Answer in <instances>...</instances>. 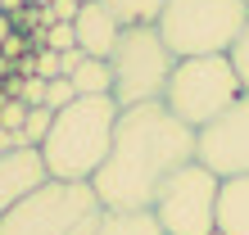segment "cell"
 Masks as SVG:
<instances>
[{
  "instance_id": "18",
  "label": "cell",
  "mask_w": 249,
  "mask_h": 235,
  "mask_svg": "<svg viewBox=\"0 0 249 235\" xmlns=\"http://www.w3.org/2000/svg\"><path fill=\"white\" fill-rule=\"evenodd\" d=\"M46 91H50V82L32 72V77H23V86H18V100H23L27 109H41V104H46Z\"/></svg>"
},
{
  "instance_id": "21",
  "label": "cell",
  "mask_w": 249,
  "mask_h": 235,
  "mask_svg": "<svg viewBox=\"0 0 249 235\" xmlns=\"http://www.w3.org/2000/svg\"><path fill=\"white\" fill-rule=\"evenodd\" d=\"M0 54H5L9 64H18L23 54H32V32H9V41L0 46Z\"/></svg>"
},
{
  "instance_id": "10",
  "label": "cell",
  "mask_w": 249,
  "mask_h": 235,
  "mask_svg": "<svg viewBox=\"0 0 249 235\" xmlns=\"http://www.w3.org/2000/svg\"><path fill=\"white\" fill-rule=\"evenodd\" d=\"M72 27H77V50L91 54V59H109L113 46H118V36H123V18L105 0H86L82 14L72 18Z\"/></svg>"
},
{
  "instance_id": "23",
  "label": "cell",
  "mask_w": 249,
  "mask_h": 235,
  "mask_svg": "<svg viewBox=\"0 0 249 235\" xmlns=\"http://www.w3.org/2000/svg\"><path fill=\"white\" fill-rule=\"evenodd\" d=\"M46 14H50V23H72L82 14V5L77 0H54V5H46Z\"/></svg>"
},
{
  "instance_id": "28",
  "label": "cell",
  "mask_w": 249,
  "mask_h": 235,
  "mask_svg": "<svg viewBox=\"0 0 249 235\" xmlns=\"http://www.w3.org/2000/svg\"><path fill=\"white\" fill-rule=\"evenodd\" d=\"M77 5H86V0H77Z\"/></svg>"
},
{
  "instance_id": "24",
  "label": "cell",
  "mask_w": 249,
  "mask_h": 235,
  "mask_svg": "<svg viewBox=\"0 0 249 235\" xmlns=\"http://www.w3.org/2000/svg\"><path fill=\"white\" fill-rule=\"evenodd\" d=\"M82 59H86L82 50H64V54H59V64H64V77H68V72H72V68L82 64Z\"/></svg>"
},
{
  "instance_id": "20",
  "label": "cell",
  "mask_w": 249,
  "mask_h": 235,
  "mask_svg": "<svg viewBox=\"0 0 249 235\" xmlns=\"http://www.w3.org/2000/svg\"><path fill=\"white\" fill-rule=\"evenodd\" d=\"M72 100H77L72 82H68V77H54V82H50V91H46V109L59 113V109H68V104H72Z\"/></svg>"
},
{
  "instance_id": "29",
  "label": "cell",
  "mask_w": 249,
  "mask_h": 235,
  "mask_svg": "<svg viewBox=\"0 0 249 235\" xmlns=\"http://www.w3.org/2000/svg\"><path fill=\"white\" fill-rule=\"evenodd\" d=\"M213 235H217V231H213Z\"/></svg>"
},
{
  "instance_id": "25",
  "label": "cell",
  "mask_w": 249,
  "mask_h": 235,
  "mask_svg": "<svg viewBox=\"0 0 249 235\" xmlns=\"http://www.w3.org/2000/svg\"><path fill=\"white\" fill-rule=\"evenodd\" d=\"M9 32H14V23H9V14L0 9V46H5V41H9Z\"/></svg>"
},
{
  "instance_id": "3",
  "label": "cell",
  "mask_w": 249,
  "mask_h": 235,
  "mask_svg": "<svg viewBox=\"0 0 249 235\" xmlns=\"http://www.w3.org/2000/svg\"><path fill=\"white\" fill-rule=\"evenodd\" d=\"M105 222L91 181H41L23 203L0 217V235H95Z\"/></svg>"
},
{
  "instance_id": "1",
  "label": "cell",
  "mask_w": 249,
  "mask_h": 235,
  "mask_svg": "<svg viewBox=\"0 0 249 235\" xmlns=\"http://www.w3.org/2000/svg\"><path fill=\"white\" fill-rule=\"evenodd\" d=\"M186 163H195V127L177 122L163 104H131L113 122L109 154L91 185L105 213H150Z\"/></svg>"
},
{
  "instance_id": "15",
  "label": "cell",
  "mask_w": 249,
  "mask_h": 235,
  "mask_svg": "<svg viewBox=\"0 0 249 235\" xmlns=\"http://www.w3.org/2000/svg\"><path fill=\"white\" fill-rule=\"evenodd\" d=\"M50 122H54V109H46V104L32 109V113H27V122H23V131H18L23 145H36V150H41V140L50 136Z\"/></svg>"
},
{
  "instance_id": "12",
  "label": "cell",
  "mask_w": 249,
  "mask_h": 235,
  "mask_svg": "<svg viewBox=\"0 0 249 235\" xmlns=\"http://www.w3.org/2000/svg\"><path fill=\"white\" fill-rule=\"evenodd\" d=\"M72 91L77 95H113V72H109V59H91L86 54L77 68L68 72Z\"/></svg>"
},
{
  "instance_id": "16",
  "label": "cell",
  "mask_w": 249,
  "mask_h": 235,
  "mask_svg": "<svg viewBox=\"0 0 249 235\" xmlns=\"http://www.w3.org/2000/svg\"><path fill=\"white\" fill-rule=\"evenodd\" d=\"M227 59H231V68H236V77H240L245 95H249V23H245V32L236 36V46L227 50Z\"/></svg>"
},
{
  "instance_id": "22",
  "label": "cell",
  "mask_w": 249,
  "mask_h": 235,
  "mask_svg": "<svg viewBox=\"0 0 249 235\" xmlns=\"http://www.w3.org/2000/svg\"><path fill=\"white\" fill-rule=\"evenodd\" d=\"M36 77H46V82L64 77V64H59V54H54V50H36Z\"/></svg>"
},
{
  "instance_id": "11",
  "label": "cell",
  "mask_w": 249,
  "mask_h": 235,
  "mask_svg": "<svg viewBox=\"0 0 249 235\" xmlns=\"http://www.w3.org/2000/svg\"><path fill=\"white\" fill-rule=\"evenodd\" d=\"M217 235H249V176H227L217 185Z\"/></svg>"
},
{
  "instance_id": "27",
  "label": "cell",
  "mask_w": 249,
  "mask_h": 235,
  "mask_svg": "<svg viewBox=\"0 0 249 235\" xmlns=\"http://www.w3.org/2000/svg\"><path fill=\"white\" fill-rule=\"evenodd\" d=\"M32 5H36V9H46V5H54V0H32Z\"/></svg>"
},
{
  "instance_id": "13",
  "label": "cell",
  "mask_w": 249,
  "mask_h": 235,
  "mask_svg": "<svg viewBox=\"0 0 249 235\" xmlns=\"http://www.w3.org/2000/svg\"><path fill=\"white\" fill-rule=\"evenodd\" d=\"M95 235H163L154 213H105Z\"/></svg>"
},
{
  "instance_id": "14",
  "label": "cell",
  "mask_w": 249,
  "mask_h": 235,
  "mask_svg": "<svg viewBox=\"0 0 249 235\" xmlns=\"http://www.w3.org/2000/svg\"><path fill=\"white\" fill-rule=\"evenodd\" d=\"M105 5L123 18V27H136V23H154L163 0H105Z\"/></svg>"
},
{
  "instance_id": "5",
  "label": "cell",
  "mask_w": 249,
  "mask_h": 235,
  "mask_svg": "<svg viewBox=\"0 0 249 235\" xmlns=\"http://www.w3.org/2000/svg\"><path fill=\"white\" fill-rule=\"evenodd\" d=\"M240 95H245V86H240L227 54H195V59H177L168 91H163V109L177 122L199 131L213 118H222Z\"/></svg>"
},
{
  "instance_id": "26",
  "label": "cell",
  "mask_w": 249,
  "mask_h": 235,
  "mask_svg": "<svg viewBox=\"0 0 249 235\" xmlns=\"http://www.w3.org/2000/svg\"><path fill=\"white\" fill-rule=\"evenodd\" d=\"M23 5H32V0H0V9H5V14H14V9H23Z\"/></svg>"
},
{
  "instance_id": "4",
  "label": "cell",
  "mask_w": 249,
  "mask_h": 235,
  "mask_svg": "<svg viewBox=\"0 0 249 235\" xmlns=\"http://www.w3.org/2000/svg\"><path fill=\"white\" fill-rule=\"evenodd\" d=\"M249 23V0H163L159 36L177 59L195 54H227Z\"/></svg>"
},
{
  "instance_id": "7",
  "label": "cell",
  "mask_w": 249,
  "mask_h": 235,
  "mask_svg": "<svg viewBox=\"0 0 249 235\" xmlns=\"http://www.w3.org/2000/svg\"><path fill=\"white\" fill-rule=\"evenodd\" d=\"M217 176L204 163H186L154 199V222L163 235H213L217 217Z\"/></svg>"
},
{
  "instance_id": "2",
  "label": "cell",
  "mask_w": 249,
  "mask_h": 235,
  "mask_svg": "<svg viewBox=\"0 0 249 235\" xmlns=\"http://www.w3.org/2000/svg\"><path fill=\"white\" fill-rule=\"evenodd\" d=\"M118 100L113 95H77L68 109L54 113L50 136L41 140V158L54 181H91L100 172L118 122Z\"/></svg>"
},
{
  "instance_id": "6",
  "label": "cell",
  "mask_w": 249,
  "mask_h": 235,
  "mask_svg": "<svg viewBox=\"0 0 249 235\" xmlns=\"http://www.w3.org/2000/svg\"><path fill=\"white\" fill-rule=\"evenodd\" d=\"M177 68V54L163 46L154 23H136V27H123L118 46L109 54V72H113V100L118 109L131 104H163V91H168V77Z\"/></svg>"
},
{
  "instance_id": "19",
  "label": "cell",
  "mask_w": 249,
  "mask_h": 235,
  "mask_svg": "<svg viewBox=\"0 0 249 235\" xmlns=\"http://www.w3.org/2000/svg\"><path fill=\"white\" fill-rule=\"evenodd\" d=\"M27 113H32V109H27L23 100H5V104H0V127L18 136V131H23V122H27Z\"/></svg>"
},
{
  "instance_id": "9",
  "label": "cell",
  "mask_w": 249,
  "mask_h": 235,
  "mask_svg": "<svg viewBox=\"0 0 249 235\" xmlns=\"http://www.w3.org/2000/svg\"><path fill=\"white\" fill-rule=\"evenodd\" d=\"M41 181H50V172H46V158H41L36 145H18V150L0 154V217L14 203H23Z\"/></svg>"
},
{
  "instance_id": "8",
  "label": "cell",
  "mask_w": 249,
  "mask_h": 235,
  "mask_svg": "<svg viewBox=\"0 0 249 235\" xmlns=\"http://www.w3.org/2000/svg\"><path fill=\"white\" fill-rule=\"evenodd\" d=\"M195 163H204L217 181L249 176V95H240L222 118L195 131Z\"/></svg>"
},
{
  "instance_id": "17",
  "label": "cell",
  "mask_w": 249,
  "mask_h": 235,
  "mask_svg": "<svg viewBox=\"0 0 249 235\" xmlns=\"http://www.w3.org/2000/svg\"><path fill=\"white\" fill-rule=\"evenodd\" d=\"M46 50H54V54L77 50V27H72V23H50L46 27Z\"/></svg>"
}]
</instances>
